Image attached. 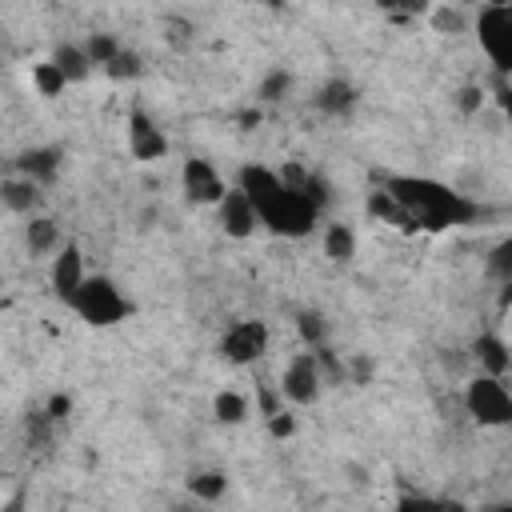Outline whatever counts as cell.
<instances>
[{
	"mask_svg": "<svg viewBox=\"0 0 512 512\" xmlns=\"http://www.w3.org/2000/svg\"><path fill=\"white\" fill-rule=\"evenodd\" d=\"M488 272H492L500 284H512V236H504V240L488 252Z\"/></svg>",
	"mask_w": 512,
	"mask_h": 512,
	"instance_id": "603a6c76",
	"label": "cell"
},
{
	"mask_svg": "<svg viewBox=\"0 0 512 512\" xmlns=\"http://www.w3.org/2000/svg\"><path fill=\"white\" fill-rule=\"evenodd\" d=\"M400 208L404 216L412 220V228H428V232H440V228H460V224H472L480 216V204L468 200L464 192H456L452 184L444 180H432V176H384L380 184Z\"/></svg>",
	"mask_w": 512,
	"mask_h": 512,
	"instance_id": "7a4b0ae2",
	"label": "cell"
},
{
	"mask_svg": "<svg viewBox=\"0 0 512 512\" xmlns=\"http://www.w3.org/2000/svg\"><path fill=\"white\" fill-rule=\"evenodd\" d=\"M500 108H504V116L512 124V88H500Z\"/></svg>",
	"mask_w": 512,
	"mask_h": 512,
	"instance_id": "4dcf8cb0",
	"label": "cell"
},
{
	"mask_svg": "<svg viewBox=\"0 0 512 512\" xmlns=\"http://www.w3.org/2000/svg\"><path fill=\"white\" fill-rule=\"evenodd\" d=\"M288 88H292V76H288L284 68H272V72L260 80V100H268V104H272V100H280Z\"/></svg>",
	"mask_w": 512,
	"mask_h": 512,
	"instance_id": "cb8c5ba5",
	"label": "cell"
},
{
	"mask_svg": "<svg viewBox=\"0 0 512 512\" xmlns=\"http://www.w3.org/2000/svg\"><path fill=\"white\" fill-rule=\"evenodd\" d=\"M48 280H52L56 300H64V304H72V300H76V292H80V288H84V280H88V272H84V252H80V244H76V240H68V244H60V248H56L52 268H48Z\"/></svg>",
	"mask_w": 512,
	"mask_h": 512,
	"instance_id": "52a82bcc",
	"label": "cell"
},
{
	"mask_svg": "<svg viewBox=\"0 0 512 512\" xmlns=\"http://www.w3.org/2000/svg\"><path fill=\"white\" fill-rule=\"evenodd\" d=\"M500 304H504V308L512 304V284H504V296H500Z\"/></svg>",
	"mask_w": 512,
	"mask_h": 512,
	"instance_id": "1f68e13d",
	"label": "cell"
},
{
	"mask_svg": "<svg viewBox=\"0 0 512 512\" xmlns=\"http://www.w3.org/2000/svg\"><path fill=\"white\" fill-rule=\"evenodd\" d=\"M392 512H444V500H432L424 492H404Z\"/></svg>",
	"mask_w": 512,
	"mask_h": 512,
	"instance_id": "d4e9b609",
	"label": "cell"
},
{
	"mask_svg": "<svg viewBox=\"0 0 512 512\" xmlns=\"http://www.w3.org/2000/svg\"><path fill=\"white\" fill-rule=\"evenodd\" d=\"M60 168V148H24L16 156V176H28L36 184H48Z\"/></svg>",
	"mask_w": 512,
	"mask_h": 512,
	"instance_id": "4fadbf2b",
	"label": "cell"
},
{
	"mask_svg": "<svg viewBox=\"0 0 512 512\" xmlns=\"http://www.w3.org/2000/svg\"><path fill=\"white\" fill-rule=\"evenodd\" d=\"M180 188H184V196H188L192 204H220L224 192H228L224 180H220V172H216V164L204 160V156L184 160V168H180Z\"/></svg>",
	"mask_w": 512,
	"mask_h": 512,
	"instance_id": "9c48e42d",
	"label": "cell"
},
{
	"mask_svg": "<svg viewBox=\"0 0 512 512\" xmlns=\"http://www.w3.org/2000/svg\"><path fill=\"white\" fill-rule=\"evenodd\" d=\"M320 384H324V372H320V356L316 352H300L284 364V376H280V396L288 404H316L320 396Z\"/></svg>",
	"mask_w": 512,
	"mask_h": 512,
	"instance_id": "8992f818",
	"label": "cell"
},
{
	"mask_svg": "<svg viewBox=\"0 0 512 512\" xmlns=\"http://www.w3.org/2000/svg\"><path fill=\"white\" fill-rule=\"evenodd\" d=\"M212 412H216V420H224V424H240V420L248 416V404H244V396H236V392H220V396L212 400Z\"/></svg>",
	"mask_w": 512,
	"mask_h": 512,
	"instance_id": "7402d4cb",
	"label": "cell"
},
{
	"mask_svg": "<svg viewBox=\"0 0 512 512\" xmlns=\"http://www.w3.org/2000/svg\"><path fill=\"white\" fill-rule=\"evenodd\" d=\"M224 488H228L224 472H196V476H188V492H192L196 500H204V504L220 500V496H224Z\"/></svg>",
	"mask_w": 512,
	"mask_h": 512,
	"instance_id": "44dd1931",
	"label": "cell"
},
{
	"mask_svg": "<svg viewBox=\"0 0 512 512\" xmlns=\"http://www.w3.org/2000/svg\"><path fill=\"white\" fill-rule=\"evenodd\" d=\"M0 196H4V204H8V212H16V216H36V208H40V184L36 180H28V176H8L4 184H0Z\"/></svg>",
	"mask_w": 512,
	"mask_h": 512,
	"instance_id": "7c38bea8",
	"label": "cell"
},
{
	"mask_svg": "<svg viewBox=\"0 0 512 512\" xmlns=\"http://www.w3.org/2000/svg\"><path fill=\"white\" fill-rule=\"evenodd\" d=\"M24 240H28L32 252H52V248H60V232H56V224H52L48 216H32V220L24 224Z\"/></svg>",
	"mask_w": 512,
	"mask_h": 512,
	"instance_id": "ac0fdd59",
	"label": "cell"
},
{
	"mask_svg": "<svg viewBox=\"0 0 512 512\" xmlns=\"http://www.w3.org/2000/svg\"><path fill=\"white\" fill-rule=\"evenodd\" d=\"M492 512H512V504H500V508H492Z\"/></svg>",
	"mask_w": 512,
	"mask_h": 512,
	"instance_id": "d6a6232c",
	"label": "cell"
},
{
	"mask_svg": "<svg viewBox=\"0 0 512 512\" xmlns=\"http://www.w3.org/2000/svg\"><path fill=\"white\" fill-rule=\"evenodd\" d=\"M300 336H304L312 348H320V344H324V336H328L324 316H320V312H300Z\"/></svg>",
	"mask_w": 512,
	"mask_h": 512,
	"instance_id": "484cf974",
	"label": "cell"
},
{
	"mask_svg": "<svg viewBox=\"0 0 512 512\" xmlns=\"http://www.w3.org/2000/svg\"><path fill=\"white\" fill-rule=\"evenodd\" d=\"M32 84H36V92H40V96H60V92L68 88L64 72H60L52 60H40V64H32Z\"/></svg>",
	"mask_w": 512,
	"mask_h": 512,
	"instance_id": "ffe728a7",
	"label": "cell"
},
{
	"mask_svg": "<svg viewBox=\"0 0 512 512\" xmlns=\"http://www.w3.org/2000/svg\"><path fill=\"white\" fill-rule=\"evenodd\" d=\"M272 432H276V436H292V432H296L292 416H284V412H280V416H272Z\"/></svg>",
	"mask_w": 512,
	"mask_h": 512,
	"instance_id": "f546056e",
	"label": "cell"
},
{
	"mask_svg": "<svg viewBox=\"0 0 512 512\" xmlns=\"http://www.w3.org/2000/svg\"><path fill=\"white\" fill-rule=\"evenodd\" d=\"M352 104H356V88H352L348 80H328V84L316 92V108H320V112L340 116V112H352Z\"/></svg>",
	"mask_w": 512,
	"mask_h": 512,
	"instance_id": "2e32d148",
	"label": "cell"
},
{
	"mask_svg": "<svg viewBox=\"0 0 512 512\" xmlns=\"http://www.w3.org/2000/svg\"><path fill=\"white\" fill-rule=\"evenodd\" d=\"M216 220H220L224 236H232V240L252 236V232H256V224H260V216H256V208H252V200H248L240 188H228V192H224V200L216 204Z\"/></svg>",
	"mask_w": 512,
	"mask_h": 512,
	"instance_id": "30bf717a",
	"label": "cell"
},
{
	"mask_svg": "<svg viewBox=\"0 0 512 512\" xmlns=\"http://www.w3.org/2000/svg\"><path fill=\"white\" fill-rule=\"evenodd\" d=\"M464 408H468V416L480 428H504V424H512V392L504 388L500 376H484L480 372L476 380H468Z\"/></svg>",
	"mask_w": 512,
	"mask_h": 512,
	"instance_id": "5b68a950",
	"label": "cell"
},
{
	"mask_svg": "<svg viewBox=\"0 0 512 512\" xmlns=\"http://www.w3.org/2000/svg\"><path fill=\"white\" fill-rule=\"evenodd\" d=\"M436 28H440V32H460V28H464L460 8H440V12H436Z\"/></svg>",
	"mask_w": 512,
	"mask_h": 512,
	"instance_id": "83f0119b",
	"label": "cell"
},
{
	"mask_svg": "<svg viewBox=\"0 0 512 512\" xmlns=\"http://www.w3.org/2000/svg\"><path fill=\"white\" fill-rule=\"evenodd\" d=\"M68 416V396H52L48 404V420H64Z\"/></svg>",
	"mask_w": 512,
	"mask_h": 512,
	"instance_id": "f1b7e54d",
	"label": "cell"
},
{
	"mask_svg": "<svg viewBox=\"0 0 512 512\" xmlns=\"http://www.w3.org/2000/svg\"><path fill=\"white\" fill-rule=\"evenodd\" d=\"M472 352H476V360H480L484 376H504V372L512 368V352H508V344H504L500 336H492V332L476 336Z\"/></svg>",
	"mask_w": 512,
	"mask_h": 512,
	"instance_id": "5bb4252c",
	"label": "cell"
},
{
	"mask_svg": "<svg viewBox=\"0 0 512 512\" xmlns=\"http://www.w3.org/2000/svg\"><path fill=\"white\" fill-rule=\"evenodd\" d=\"M324 256L332 264H348L356 256V232L348 224H328L324 228Z\"/></svg>",
	"mask_w": 512,
	"mask_h": 512,
	"instance_id": "e0dca14e",
	"label": "cell"
},
{
	"mask_svg": "<svg viewBox=\"0 0 512 512\" xmlns=\"http://www.w3.org/2000/svg\"><path fill=\"white\" fill-rule=\"evenodd\" d=\"M84 324H92V328H112V324H120L128 312H132V304H128V296L116 288V280L112 276H88L84 280V288L76 292V300L68 304Z\"/></svg>",
	"mask_w": 512,
	"mask_h": 512,
	"instance_id": "3957f363",
	"label": "cell"
},
{
	"mask_svg": "<svg viewBox=\"0 0 512 512\" xmlns=\"http://www.w3.org/2000/svg\"><path fill=\"white\" fill-rule=\"evenodd\" d=\"M104 72H108V76H116V80H124V76L132 80V76H140V56H136L132 48H120V56H116Z\"/></svg>",
	"mask_w": 512,
	"mask_h": 512,
	"instance_id": "4316f807",
	"label": "cell"
},
{
	"mask_svg": "<svg viewBox=\"0 0 512 512\" xmlns=\"http://www.w3.org/2000/svg\"><path fill=\"white\" fill-rule=\"evenodd\" d=\"M60 72H64V80L68 84H80L88 72H92V60H88V52H84V44H60L52 56H48Z\"/></svg>",
	"mask_w": 512,
	"mask_h": 512,
	"instance_id": "9a60e30c",
	"label": "cell"
},
{
	"mask_svg": "<svg viewBox=\"0 0 512 512\" xmlns=\"http://www.w3.org/2000/svg\"><path fill=\"white\" fill-rule=\"evenodd\" d=\"M476 40L500 76H512V4H484L476 12Z\"/></svg>",
	"mask_w": 512,
	"mask_h": 512,
	"instance_id": "277c9868",
	"label": "cell"
},
{
	"mask_svg": "<svg viewBox=\"0 0 512 512\" xmlns=\"http://www.w3.org/2000/svg\"><path fill=\"white\" fill-rule=\"evenodd\" d=\"M128 152H132L136 160H160V156L168 152L164 132H160L156 120H152L148 112H140V108L128 116Z\"/></svg>",
	"mask_w": 512,
	"mask_h": 512,
	"instance_id": "8fae6325",
	"label": "cell"
},
{
	"mask_svg": "<svg viewBox=\"0 0 512 512\" xmlns=\"http://www.w3.org/2000/svg\"><path fill=\"white\" fill-rule=\"evenodd\" d=\"M120 48H124V44H120L116 36H108V32H92V36L84 40L88 60H92V64H100V68H108V64L120 56Z\"/></svg>",
	"mask_w": 512,
	"mask_h": 512,
	"instance_id": "d6986e66",
	"label": "cell"
},
{
	"mask_svg": "<svg viewBox=\"0 0 512 512\" xmlns=\"http://www.w3.org/2000/svg\"><path fill=\"white\" fill-rule=\"evenodd\" d=\"M236 188L252 200L260 224L276 236H308L320 204H328L324 184L300 172H272L264 164H244L236 172Z\"/></svg>",
	"mask_w": 512,
	"mask_h": 512,
	"instance_id": "6da1fadb",
	"label": "cell"
},
{
	"mask_svg": "<svg viewBox=\"0 0 512 512\" xmlns=\"http://www.w3.org/2000/svg\"><path fill=\"white\" fill-rule=\"evenodd\" d=\"M264 348H268V324L264 320H236L220 340V356L228 364H252L256 356H264Z\"/></svg>",
	"mask_w": 512,
	"mask_h": 512,
	"instance_id": "ba28073f",
	"label": "cell"
}]
</instances>
